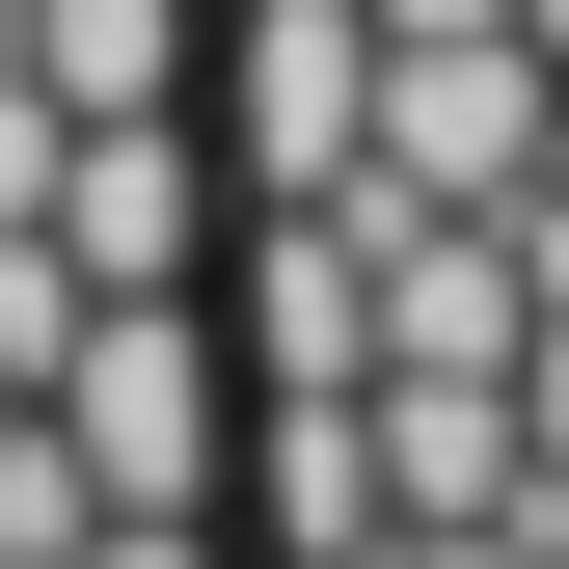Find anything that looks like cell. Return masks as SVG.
I'll list each match as a JSON object with an SVG mask.
<instances>
[{"instance_id":"1","label":"cell","mask_w":569,"mask_h":569,"mask_svg":"<svg viewBox=\"0 0 569 569\" xmlns=\"http://www.w3.org/2000/svg\"><path fill=\"white\" fill-rule=\"evenodd\" d=\"M54 435H82L109 516H218V435H244L218 299H82V326H54Z\"/></svg>"},{"instance_id":"2","label":"cell","mask_w":569,"mask_h":569,"mask_svg":"<svg viewBox=\"0 0 569 569\" xmlns=\"http://www.w3.org/2000/svg\"><path fill=\"white\" fill-rule=\"evenodd\" d=\"M542 109H569V54H542V28H380L352 163L435 190V218H516V190H542Z\"/></svg>"},{"instance_id":"3","label":"cell","mask_w":569,"mask_h":569,"mask_svg":"<svg viewBox=\"0 0 569 569\" xmlns=\"http://www.w3.org/2000/svg\"><path fill=\"white\" fill-rule=\"evenodd\" d=\"M190 109H218V163H244V190H352L380 28H352V0H218V28H190Z\"/></svg>"},{"instance_id":"4","label":"cell","mask_w":569,"mask_h":569,"mask_svg":"<svg viewBox=\"0 0 569 569\" xmlns=\"http://www.w3.org/2000/svg\"><path fill=\"white\" fill-rule=\"evenodd\" d=\"M218 352H244V380H380V218H352V190H244Z\"/></svg>"},{"instance_id":"5","label":"cell","mask_w":569,"mask_h":569,"mask_svg":"<svg viewBox=\"0 0 569 569\" xmlns=\"http://www.w3.org/2000/svg\"><path fill=\"white\" fill-rule=\"evenodd\" d=\"M54 271H82V299H190V271H218L190 109H82V136H54Z\"/></svg>"},{"instance_id":"6","label":"cell","mask_w":569,"mask_h":569,"mask_svg":"<svg viewBox=\"0 0 569 569\" xmlns=\"http://www.w3.org/2000/svg\"><path fill=\"white\" fill-rule=\"evenodd\" d=\"M352 218H380V380H516V326H542L516 218H435V190H380V163H352Z\"/></svg>"},{"instance_id":"7","label":"cell","mask_w":569,"mask_h":569,"mask_svg":"<svg viewBox=\"0 0 569 569\" xmlns=\"http://www.w3.org/2000/svg\"><path fill=\"white\" fill-rule=\"evenodd\" d=\"M218 516H244L271 569H352V542H380V380H244Z\"/></svg>"},{"instance_id":"8","label":"cell","mask_w":569,"mask_h":569,"mask_svg":"<svg viewBox=\"0 0 569 569\" xmlns=\"http://www.w3.org/2000/svg\"><path fill=\"white\" fill-rule=\"evenodd\" d=\"M407 516H542L516 380H380V542H407Z\"/></svg>"},{"instance_id":"9","label":"cell","mask_w":569,"mask_h":569,"mask_svg":"<svg viewBox=\"0 0 569 569\" xmlns=\"http://www.w3.org/2000/svg\"><path fill=\"white\" fill-rule=\"evenodd\" d=\"M0 54H28L54 109H190V0H28Z\"/></svg>"},{"instance_id":"10","label":"cell","mask_w":569,"mask_h":569,"mask_svg":"<svg viewBox=\"0 0 569 569\" xmlns=\"http://www.w3.org/2000/svg\"><path fill=\"white\" fill-rule=\"evenodd\" d=\"M109 488H82V435H54V380H0V569H54Z\"/></svg>"},{"instance_id":"11","label":"cell","mask_w":569,"mask_h":569,"mask_svg":"<svg viewBox=\"0 0 569 569\" xmlns=\"http://www.w3.org/2000/svg\"><path fill=\"white\" fill-rule=\"evenodd\" d=\"M54 569H218V516H82Z\"/></svg>"},{"instance_id":"12","label":"cell","mask_w":569,"mask_h":569,"mask_svg":"<svg viewBox=\"0 0 569 569\" xmlns=\"http://www.w3.org/2000/svg\"><path fill=\"white\" fill-rule=\"evenodd\" d=\"M380 569H542V516H407Z\"/></svg>"},{"instance_id":"13","label":"cell","mask_w":569,"mask_h":569,"mask_svg":"<svg viewBox=\"0 0 569 569\" xmlns=\"http://www.w3.org/2000/svg\"><path fill=\"white\" fill-rule=\"evenodd\" d=\"M516 435H542V488H569V299L516 326Z\"/></svg>"},{"instance_id":"14","label":"cell","mask_w":569,"mask_h":569,"mask_svg":"<svg viewBox=\"0 0 569 569\" xmlns=\"http://www.w3.org/2000/svg\"><path fill=\"white\" fill-rule=\"evenodd\" d=\"M516 28H542V54H569V0H516Z\"/></svg>"},{"instance_id":"15","label":"cell","mask_w":569,"mask_h":569,"mask_svg":"<svg viewBox=\"0 0 569 569\" xmlns=\"http://www.w3.org/2000/svg\"><path fill=\"white\" fill-rule=\"evenodd\" d=\"M0 28H28V0H0Z\"/></svg>"},{"instance_id":"16","label":"cell","mask_w":569,"mask_h":569,"mask_svg":"<svg viewBox=\"0 0 569 569\" xmlns=\"http://www.w3.org/2000/svg\"><path fill=\"white\" fill-rule=\"evenodd\" d=\"M352 569H380V542H352Z\"/></svg>"}]
</instances>
